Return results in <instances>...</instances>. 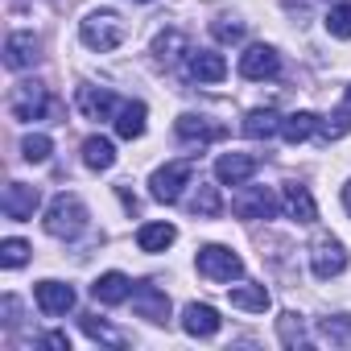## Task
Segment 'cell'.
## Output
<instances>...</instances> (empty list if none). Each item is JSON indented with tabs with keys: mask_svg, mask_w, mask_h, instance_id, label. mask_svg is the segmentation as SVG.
<instances>
[{
	"mask_svg": "<svg viewBox=\"0 0 351 351\" xmlns=\"http://www.w3.org/2000/svg\"><path fill=\"white\" fill-rule=\"evenodd\" d=\"M83 228H87V207H83V199L58 195V199L50 203V211H46V232L58 236V240H75Z\"/></svg>",
	"mask_w": 351,
	"mask_h": 351,
	"instance_id": "6da1fadb",
	"label": "cell"
},
{
	"mask_svg": "<svg viewBox=\"0 0 351 351\" xmlns=\"http://www.w3.org/2000/svg\"><path fill=\"white\" fill-rule=\"evenodd\" d=\"M124 21L116 17V13H91L83 25H79V38H83V46L87 50H99V54H108V50H116L120 42H124Z\"/></svg>",
	"mask_w": 351,
	"mask_h": 351,
	"instance_id": "7a4b0ae2",
	"label": "cell"
},
{
	"mask_svg": "<svg viewBox=\"0 0 351 351\" xmlns=\"http://www.w3.org/2000/svg\"><path fill=\"white\" fill-rule=\"evenodd\" d=\"M191 178H195V165L191 161H165L161 169H153L149 191H153L157 203H178L182 186H191Z\"/></svg>",
	"mask_w": 351,
	"mask_h": 351,
	"instance_id": "3957f363",
	"label": "cell"
},
{
	"mask_svg": "<svg viewBox=\"0 0 351 351\" xmlns=\"http://www.w3.org/2000/svg\"><path fill=\"white\" fill-rule=\"evenodd\" d=\"M195 265H199V273L207 281H236L244 273V261L232 248H223V244H203L199 256H195Z\"/></svg>",
	"mask_w": 351,
	"mask_h": 351,
	"instance_id": "277c9868",
	"label": "cell"
},
{
	"mask_svg": "<svg viewBox=\"0 0 351 351\" xmlns=\"http://www.w3.org/2000/svg\"><path fill=\"white\" fill-rule=\"evenodd\" d=\"M310 265H314V277H318V281H330V277H339V273L347 269V252H343L339 240L318 236L314 248H310Z\"/></svg>",
	"mask_w": 351,
	"mask_h": 351,
	"instance_id": "5b68a950",
	"label": "cell"
},
{
	"mask_svg": "<svg viewBox=\"0 0 351 351\" xmlns=\"http://www.w3.org/2000/svg\"><path fill=\"white\" fill-rule=\"evenodd\" d=\"M240 75L252 79V83H265V79H277L281 75V58L273 46H248L240 54Z\"/></svg>",
	"mask_w": 351,
	"mask_h": 351,
	"instance_id": "8992f818",
	"label": "cell"
},
{
	"mask_svg": "<svg viewBox=\"0 0 351 351\" xmlns=\"http://www.w3.org/2000/svg\"><path fill=\"white\" fill-rule=\"evenodd\" d=\"M46 108H50V99H46V87L42 83H21L13 91V99H9L13 120H42Z\"/></svg>",
	"mask_w": 351,
	"mask_h": 351,
	"instance_id": "52a82bcc",
	"label": "cell"
},
{
	"mask_svg": "<svg viewBox=\"0 0 351 351\" xmlns=\"http://www.w3.org/2000/svg\"><path fill=\"white\" fill-rule=\"evenodd\" d=\"M232 211H236L240 219H273V215H277V195H273L269 186H248L244 195H236Z\"/></svg>",
	"mask_w": 351,
	"mask_h": 351,
	"instance_id": "ba28073f",
	"label": "cell"
},
{
	"mask_svg": "<svg viewBox=\"0 0 351 351\" xmlns=\"http://www.w3.org/2000/svg\"><path fill=\"white\" fill-rule=\"evenodd\" d=\"M34 298H38V310L50 314V318L75 310V289L62 285V281H38V285H34Z\"/></svg>",
	"mask_w": 351,
	"mask_h": 351,
	"instance_id": "9c48e42d",
	"label": "cell"
},
{
	"mask_svg": "<svg viewBox=\"0 0 351 351\" xmlns=\"http://www.w3.org/2000/svg\"><path fill=\"white\" fill-rule=\"evenodd\" d=\"M132 310H136V318H149V322H165L169 318V298H165V289H157V285H132Z\"/></svg>",
	"mask_w": 351,
	"mask_h": 351,
	"instance_id": "30bf717a",
	"label": "cell"
},
{
	"mask_svg": "<svg viewBox=\"0 0 351 351\" xmlns=\"http://www.w3.org/2000/svg\"><path fill=\"white\" fill-rule=\"evenodd\" d=\"M38 203H42L38 186H25V182H9L5 186V199H0V207H5L9 219H34Z\"/></svg>",
	"mask_w": 351,
	"mask_h": 351,
	"instance_id": "8fae6325",
	"label": "cell"
},
{
	"mask_svg": "<svg viewBox=\"0 0 351 351\" xmlns=\"http://www.w3.org/2000/svg\"><path fill=\"white\" fill-rule=\"evenodd\" d=\"M38 62V38L29 29H17L5 38V66L9 71H29Z\"/></svg>",
	"mask_w": 351,
	"mask_h": 351,
	"instance_id": "7c38bea8",
	"label": "cell"
},
{
	"mask_svg": "<svg viewBox=\"0 0 351 351\" xmlns=\"http://www.w3.org/2000/svg\"><path fill=\"white\" fill-rule=\"evenodd\" d=\"M219 326H223V318H219V310H215V306L191 302V306L182 310V330H186V335H195V339H211V335H219Z\"/></svg>",
	"mask_w": 351,
	"mask_h": 351,
	"instance_id": "4fadbf2b",
	"label": "cell"
},
{
	"mask_svg": "<svg viewBox=\"0 0 351 351\" xmlns=\"http://www.w3.org/2000/svg\"><path fill=\"white\" fill-rule=\"evenodd\" d=\"M178 136L182 141H199V145H211V141H223L228 136V128L223 124H215L211 116H195V112H186V116H178Z\"/></svg>",
	"mask_w": 351,
	"mask_h": 351,
	"instance_id": "5bb4252c",
	"label": "cell"
},
{
	"mask_svg": "<svg viewBox=\"0 0 351 351\" xmlns=\"http://www.w3.org/2000/svg\"><path fill=\"white\" fill-rule=\"evenodd\" d=\"M252 173H256V157H248V153H223L215 161V178L223 186H244Z\"/></svg>",
	"mask_w": 351,
	"mask_h": 351,
	"instance_id": "9a60e30c",
	"label": "cell"
},
{
	"mask_svg": "<svg viewBox=\"0 0 351 351\" xmlns=\"http://www.w3.org/2000/svg\"><path fill=\"white\" fill-rule=\"evenodd\" d=\"M132 293V281L124 277V273H104V277H95V285H91V298L99 302V306H120L124 298Z\"/></svg>",
	"mask_w": 351,
	"mask_h": 351,
	"instance_id": "2e32d148",
	"label": "cell"
},
{
	"mask_svg": "<svg viewBox=\"0 0 351 351\" xmlns=\"http://www.w3.org/2000/svg\"><path fill=\"white\" fill-rule=\"evenodd\" d=\"M191 75H195L199 83H223V79H228V62H223V54H215V50H195V54H191Z\"/></svg>",
	"mask_w": 351,
	"mask_h": 351,
	"instance_id": "e0dca14e",
	"label": "cell"
},
{
	"mask_svg": "<svg viewBox=\"0 0 351 351\" xmlns=\"http://www.w3.org/2000/svg\"><path fill=\"white\" fill-rule=\"evenodd\" d=\"M120 108V99L112 91H95V87H79V112L91 116V120H108L112 112Z\"/></svg>",
	"mask_w": 351,
	"mask_h": 351,
	"instance_id": "ac0fdd59",
	"label": "cell"
},
{
	"mask_svg": "<svg viewBox=\"0 0 351 351\" xmlns=\"http://www.w3.org/2000/svg\"><path fill=\"white\" fill-rule=\"evenodd\" d=\"M173 240H178V228H173V223H145L136 232V248L141 252H165Z\"/></svg>",
	"mask_w": 351,
	"mask_h": 351,
	"instance_id": "d6986e66",
	"label": "cell"
},
{
	"mask_svg": "<svg viewBox=\"0 0 351 351\" xmlns=\"http://www.w3.org/2000/svg\"><path fill=\"white\" fill-rule=\"evenodd\" d=\"M145 104L141 99H132V104H120L116 108V132L124 136V141H136L141 132H145Z\"/></svg>",
	"mask_w": 351,
	"mask_h": 351,
	"instance_id": "ffe728a7",
	"label": "cell"
},
{
	"mask_svg": "<svg viewBox=\"0 0 351 351\" xmlns=\"http://www.w3.org/2000/svg\"><path fill=\"white\" fill-rule=\"evenodd\" d=\"M277 132H281V116H277V112L256 108V112L244 116V136H248V141H269V136H277Z\"/></svg>",
	"mask_w": 351,
	"mask_h": 351,
	"instance_id": "44dd1931",
	"label": "cell"
},
{
	"mask_svg": "<svg viewBox=\"0 0 351 351\" xmlns=\"http://www.w3.org/2000/svg\"><path fill=\"white\" fill-rule=\"evenodd\" d=\"M83 165L87 169H112L116 165V145L108 136H87L83 141Z\"/></svg>",
	"mask_w": 351,
	"mask_h": 351,
	"instance_id": "7402d4cb",
	"label": "cell"
},
{
	"mask_svg": "<svg viewBox=\"0 0 351 351\" xmlns=\"http://www.w3.org/2000/svg\"><path fill=\"white\" fill-rule=\"evenodd\" d=\"M285 211L298 223H314L318 219V207H314V199H310L306 186H285Z\"/></svg>",
	"mask_w": 351,
	"mask_h": 351,
	"instance_id": "603a6c76",
	"label": "cell"
},
{
	"mask_svg": "<svg viewBox=\"0 0 351 351\" xmlns=\"http://www.w3.org/2000/svg\"><path fill=\"white\" fill-rule=\"evenodd\" d=\"M228 298H232L236 310H248V314H265L269 310V289L265 285H236Z\"/></svg>",
	"mask_w": 351,
	"mask_h": 351,
	"instance_id": "cb8c5ba5",
	"label": "cell"
},
{
	"mask_svg": "<svg viewBox=\"0 0 351 351\" xmlns=\"http://www.w3.org/2000/svg\"><path fill=\"white\" fill-rule=\"evenodd\" d=\"M318 128V116L314 112H293V116H285L281 120V136L289 141V145H302V141H310V132Z\"/></svg>",
	"mask_w": 351,
	"mask_h": 351,
	"instance_id": "d4e9b609",
	"label": "cell"
},
{
	"mask_svg": "<svg viewBox=\"0 0 351 351\" xmlns=\"http://www.w3.org/2000/svg\"><path fill=\"white\" fill-rule=\"evenodd\" d=\"M191 211H195L199 219H215V215L223 211V203H219V191L199 182V191H195V199H191Z\"/></svg>",
	"mask_w": 351,
	"mask_h": 351,
	"instance_id": "484cf974",
	"label": "cell"
},
{
	"mask_svg": "<svg viewBox=\"0 0 351 351\" xmlns=\"http://www.w3.org/2000/svg\"><path fill=\"white\" fill-rule=\"evenodd\" d=\"M326 34L339 38V42L351 38V5H335V9L326 13Z\"/></svg>",
	"mask_w": 351,
	"mask_h": 351,
	"instance_id": "4316f807",
	"label": "cell"
},
{
	"mask_svg": "<svg viewBox=\"0 0 351 351\" xmlns=\"http://www.w3.org/2000/svg\"><path fill=\"white\" fill-rule=\"evenodd\" d=\"M21 153H25V161H46V157L54 153V141H50L46 132H29V136L21 141Z\"/></svg>",
	"mask_w": 351,
	"mask_h": 351,
	"instance_id": "83f0119b",
	"label": "cell"
},
{
	"mask_svg": "<svg viewBox=\"0 0 351 351\" xmlns=\"http://www.w3.org/2000/svg\"><path fill=\"white\" fill-rule=\"evenodd\" d=\"M173 50H186V38H182L178 29H169V34H157V42H153V54H157V58H165V62H173V58H178Z\"/></svg>",
	"mask_w": 351,
	"mask_h": 351,
	"instance_id": "f1b7e54d",
	"label": "cell"
},
{
	"mask_svg": "<svg viewBox=\"0 0 351 351\" xmlns=\"http://www.w3.org/2000/svg\"><path fill=\"white\" fill-rule=\"evenodd\" d=\"M29 261V244L25 240H5V244H0V265H5V269H21Z\"/></svg>",
	"mask_w": 351,
	"mask_h": 351,
	"instance_id": "f546056e",
	"label": "cell"
},
{
	"mask_svg": "<svg viewBox=\"0 0 351 351\" xmlns=\"http://www.w3.org/2000/svg\"><path fill=\"white\" fill-rule=\"evenodd\" d=\"M83 330H87L95 343H112V347H120V343H124V339H120L108 322H95V318H83Z\"/></svg>",
	"mask_w": 351,
	"mask_h": 351,
	"instance_id": "4dcf8cb0",
	"label": "cell"
},
{
	"mask_svg": "<svg viewBox=\"0 0 351 351\" xmlns=\"http://www.w3.org/2000/svg\"><path fill=\"white\" fill-rule=\"evenodd\" d=\"M322 335L330 343H351V318H322Z\"/></svg>",
	"mask_w": 351,
	"mask_h": 351,
	"instance_id": "1f68e13d",
	"label": "cell"
},
{
	"mask_svg": "<svg viewBox=\"0 0 351 351\" xmlns=\"http://www.w3.org/2000/svg\"><path fill=\"white\" fill-rule=\"evenodd\" d=\"M277 330H281V343H289V347L302 343V318L298 314H281L277 318Z\"/></svg>",
	"mask_w": 351,
	"mask_h": 351,
	"instance_id": "d6a6232c",
	"label": "cell"
},
{
	"mask_svg": "<svg viewBox=\"0 0 351 351\" xmlns=\"http://www.w3.org/2000/svg\"><path fill=\"white\" fill-rule=\"evenodd\" d=\"M215 38L219 42H240L244 38V25L240 21H215Z\"/></svg>",
	"mask_w": 351,
	"mask_h": 351,
	"instance_id": "836d02e7",
	"label": "cell"
},
{
	"mask_svg": "<svg viewBox=\"0 0 351 351\" xmlns=\"http://www.w3.org/2000/svg\"><path fill=\"white\" fill-rule=\"evenodd\" d=\"M42 343H46V347H58V351H71V339H66V335H58V330H54V335H46Z\"/></svg>",
	"mask_w": 351,
	"mask_h": 351,
	"instance_id": "e575fe53",
	"label": "cell"
},
{
	"mask_svg": "<svg viewBox=\"0 0 351 351\" xmlns=\"http://www.w3.org/2000/svg\"><path fill=\"white\" fill-rule=\"evenodd\" d=\"M343 203H347V211H351V186H347V191H343Z\"/></svg>",
	"mask_w": 351,
	"mask_h": 351,
	"instance_id": "d590c367",
	"label": "cell"
},
{
	"mask_svg": "<svg viewBox=\"0 0 351 351\" xmlns=\"http://www.w3.org/2000/svg\"><path fill=\"white\" fill-rule=\"evenodd\" d=\"M347 104H351V91H347Z\"/></svg>",
	"mask_w": 351,
	"mask_h": 351,
	"instance_id": "8d00e7d4",
	"label": "cell"
},
{
	"mask_svg": "<svg viewBox=\"0 0 351 351\" xmlns=\"http://www.w3.org/2000/svg\"><path fill=\"white\" fill-rule=\"evenodd\" d=\"M141 5H149V0H141Z\"/></svg>",
	"mask_w": 351,
	"mask_h": 351,
	"instance_id": "74e56055",
	"label": "cell"
}]
</instances>
